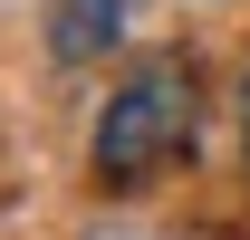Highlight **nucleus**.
<instances>
[{"mask_svg": "<svg viewBox=\"0 0 250 240\" xmlns=\"http://www.w3.org/2000/svg\"><path fill=\"white\" fill-rule=\"evenodd\" d=\"M183 144H192V77L173 58H154V67H135L106 96V116H96V182L106 192H145V173H164Z\"/></svg>", "mask_w": 250, "mask_h": 240, "instance_id": "nucleus-1", "label": "nucleus"}, {"mask_svg": "<svg viewBox=\"0 0 250 240\" xmlns=\"http://www.w3.org/2000/svg\"><path fill=\"white\" fill-rule=\"evenodd\" d=\"M116 39H125V0H48V48H58L67 67L106 58Z\"/></svg>", "mask_w": 250, "mask_h": 240, "instance_id": "nucleus-2", "label": "nucleus"}, {"mask_svg": "<svg viewBox=\"0 0 250 240\" xmlns=\"http://www.w3.org/2000/svg\"><path fill=\"white\" fill-rule=\"evenodd\" d=\"M241 106H250V87H241Z\"/></svg>", "mask_w": 250, "mask_h": 240, "instance_id": "nucleus-3", "label": "nucleus"}]
</instances>
